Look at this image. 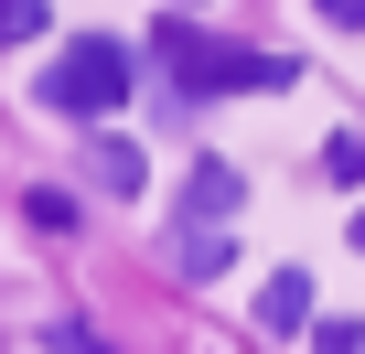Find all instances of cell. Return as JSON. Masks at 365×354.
I'll return each mask as SVG.
<instances>
[{"label":"cell","instance_id":"7","mask_svg":"<svg viewBox=\"0 0 365 354\" xmlns=\"http://www.w3.org/2000/svg\"><path fill=\"white\" fill-rule=\"evenodd\" d=\"M322 172H333V183H365V140L333 129V140H322Z\"/></svg>","mask_w":365,"mask_h":354},{"label":"cell","instance_id":"8","mask_svg":"<svg viewBox=\"0 0 365 354\" xmlns=\"http://www.w3.org/2000/svg\"><path fill=\"white\" fill-rule=\"evenodd\" d=\"M22 215H33V226H43V236H76V204H65V194H54V183H43V194H22Z\"/></svg>","mask_w":365,"mask_h":354},{"label":"cell","instance_id":"2","mask_svg":"<svg viewBox=\"0 0 365 354\" xmlns=\"http://www.w3.org/2000/svg\"><path fill=\"white\" fill-rule=\"evenodd\" d=\"M118 97H129V54L108 33H86L65 65H43V108H65V118H108Z\"/></svg>","mask_w":365,"mask_h":354},{"label":"cell","instance_id":"10","mask_svg":"<svg viewBox=\"0 0 365 354\" xmlns=\"http://www.w3.org/2000/svg\"><path fill=\"white\" fill-rule=\"evenodd\" d=\"M312 354H365V322H322V333H312Z\"/></svg>","mask_w":365,"mask_h":354},{"label":"cell","instance_id":"1","mask_svg":"<svg viewBox=\"0 0 365 354\" xmlns=\"http://www.w3.org/2000/svg\"><path fill=\"white\" fill-rule=\"evenodd\" d=\"M161 76H182V86H194V97H237V86H290L301 65L290 54H247V43H205L194 22H161Z\"/></svg>","mask_w":365,"mask_h":354},{"label":"cell","instance_id":"3","mask_svg":"<svg viewBox=\"0 0 365 354\" xmlns=\"http://www.w3.org/2000/svg\"><path fill=\"white\" fill-rule=\"evenodd\" d=\"M226 258H237V236H226L215 215H172V269H182V279H215Z\"/></svg>","mask_w":365,"mask_h":354},{"label":"cell","instance_id":"5","mask_svg":"<svg viewBox=\"0 0 365 354\" xmlns=\"http://www.w3.org/2000/svg\"><path fill=\"white\" fill-rule=\"evenodd\" d=\"M237 204H247V183H237V172H226V161H194V183H182V215H215V226H226Z\"/></svg>","mask_w":365,"mask_h":354},{"label":"cell","instance_id":"6","mask_svg":"<svg viewBox=\"0 0 365 354\" xmlns=\"http://www.w3.org/2000/svg\"><path fill=\"white\" fill-rule=\"evenodd\" d=\"M86 172H97V194H140V172H150V161H140V140L108 129V140H86Z\"/></svg>","mask_w":365,"mask_h":354},{"label":"cell","instance_id":"4","mask_svg":"<svg viewBox=\"0 0 365 354\" xmlns=\"http://www.w3.org/2000/svg\"><path fill=\"white\" fill-rule=\"evenodd\" d=\"M258 322H269V333H312V279H301V269H269Z\"/></svg>","mask_w":365,"mask_h":354},{"label":"cell","instance_id":"11","mask_svg":"<svg viewBox=\"0 0 365 354\" xmlns=\"http://www.w3.org/2000/svg\"><path fill=\"white\" fill-rule=\"evenodd\" d=\"M312 11H322L333 33H365V0H312Z\"/></svg>","mask_w":365,"mask_h":354},{"label":"cell","instance_id":"12","mask_svg":"<svg viewBox=\"0 0 365 354\" xmlns=\"http://www.w3.org/2000/svg\"><path fill=\"white\" fill-rule=\"evenodd\" d=\"M43 343H54V354H108V343H97V333H76V322H54Z\"/></svg>","mask_w":365,"mask_h":354},{"label":"cell","instance_id":"13","mask_svg":"<svg viewBox=\"0 0 365 354\" xmlns=\"http://www.w3.org/2000/svg\"><path fill=\"white\" fill-rule=\"evenodd\" d=\"M354 247H365V215H354Z\"/></svg>","mask_w":365,"mask_h":354},{"label":"cell","instance_id":"9","mask_svg":"<svg viewBox=\"0 0 365 354\" xmlns=\"http://www.w3.org/2000/svg\"><path fill=\"white\" fill-rule=\"evenodd\" d=\"M54 11H43V0H0V43H33Z\"/></svg>","mask_w":365,"mask_h":354}]
</instances>
